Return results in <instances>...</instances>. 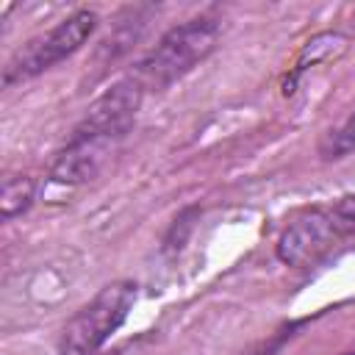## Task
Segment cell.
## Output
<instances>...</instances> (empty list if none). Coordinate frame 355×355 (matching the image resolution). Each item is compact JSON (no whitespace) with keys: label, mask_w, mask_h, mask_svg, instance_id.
<instances>
[{"label":"cell","mask_w":355,"mask_h":355,"mask_svg":"<svg viewBox=\"0 0 355 355\" xmlns=\"http://www.w3.org/2000/svg\"><path fill=\"white\" fill-rule=\"evenodd\" d=\"M327 211H330V216H333V222L344 239L355 236V194L336 200L333 205H327Z\"/></svg>","instance_id":"obj_7"},{"label":"cell","mask_w":355,"mask_h":355,"mask_svg":"<svg viewBox=\"0 0 355 355\" xmlns=\"http://www.w3.org/2000/svg\"><path fill=\"white\" fill-rule=\"evenodd\" d=\"M355 150V114H349L338 128H333L322 144H319V155L324 161H338L344 155H349Z\"/></svg>","instance_id":"obj_6"},{"label":"cell","mask_w":355,"mask_h":355,"mask_svg":"<svg viewBox=\"0 0 355 355\" xmlns=\"http://www.w3.org/2000/svg\"><path fill=\"white\" fill-rule=\"evenodd\" d=\"M219 42V22L211 17H197L189 22L175 25L166 31L158 44L139 61L136 80L147 89H166L175 80H180L186 72H191L200 61L211 55V50Z\"/></svg>","instance_id":"obj_1"},{"label":"cell","mask_w":355,"mask_h":355,"mask_svg":"<svg viewBox=\"0 0 355 355\" xmlns=\"http://www.w3.org/2000/svg\"><path fill=\"white\" fill-rule=\"evenodd\" d=\"M94 28H97L94 11L80 8V11L69 14L55 28H50L47 33H39L36 39H31L22 50H17L11 55V61L3 69V86H17V83H25V80L53 69L55 64H61L64 58L78 53L83 47V42L94 33Z\"/></svg>","instance_id":"obj_3"},{"label":"cell","mask_w":355,"mask_h":355,"mask_svg":"<svg viewBox=\"0 0 355 355\" xmlns=\"http://www.w3.org/2000/svg\"><path fill=\"white\" fill-rule=\"evenodd\" d=\"M33 191H36V183L28 178V175H8L3 180V194H0V214L3 219H14L19 214H25L33 202Z\"/></svg>","instance_id":"obj_5"},{"label":"cell","mask_w":355,"mask_h":355,"mask_svg":"<svg viewBox=\"0 0 355 355\" xmlns=\"http://www.w3.org/2000/svg\"><path fill=\"white\" fill-rule=\"evenodd\" d=\"M338 241H344V236L338 233L327 205L311 208L286 225V230L277 239V258L286 266L305 269L319 263L327 252H333Z\"/></svg>","instance_id":"obj_4"},{"label":"cell","mask_w":355,"mask_h":355,"mask_svg":"<svg viewBox=\"0 0 355 355\" xmlns=\"http://www.w3.org/2000/svg\"><path fill=\"white\" fill-rule=\"evenodd\" d=\"M136 302V283L116 280L108 283L86 302L64 327L58 349L61 355H94L128 319Z\"/></svg>","instance_id":"obj_2"},{"label":"cell","mask_w":355,"mask_h":355,"mask_svg":"<svg viewBox=\"0 0 355 355\" xmlns=\"http://www.w3.org/2000/svg\"><path fill=\"white\" fill-rule=\"evenodd\" d=\"M347 355H355V352H347Z\"/></svg>","instance_id":"obj_8"}]
</instances>
